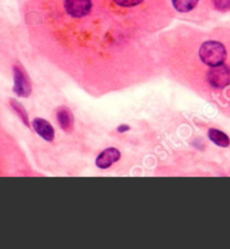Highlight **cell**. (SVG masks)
Here are the masks:
<instances>
[{
  "label": "cell",
  "mask_w": 230,
  "mask_h": 249,
  "mask_svg": "<svg viewBox=\"0 0 230 249\" xmlns=\"http://www.w3.org/2000/svg\"><path fill=\"white\" fill-rule=\"evenodd\" d=\"M200 58L205 65L215 67L225 62L227 52L225 46L217 41H208L200 48Z\"/></svg>",
  "instance_id": "1"
},
{
  "label": "cell",
  "mask_w": 230,
  "mask_h": 249,
  "mask_svg": "<svg viewBox=\"0 0 230 249\" xmlns=\"http://www.w3.org/2000/svg\"><path fill=\"white\" fill-rule=\"evenodd\" d=\"M209 138L210 140L215 143L219 147H228L230 143V140L227 134H225L221 131L215 130V129H211L209 131Z\"/></svg>",
  "instance_id": "7"
},
{
  "label": "cell",
  "mask_w": 230,
  "mask_h": 249,
  "mask_svg": "<svg viewBox=\"0 0 230 249\" xmlns=\"http://www.w3.org/2000/svg\"><path fill=\"white\" fill-rule=\"evenodd\" d=\"M67 12L75 18L86 16L91 8V0H65Z\"/></svg>",
  "instance_id": "3"
},
{
  "label": "cell",
  "mask_w": 230,
  "mask_h": 249,
  "mask_svg": "<svg viewBox=\"0 0 230 249\" xmlns=\"http://www.w3.org/2000/svg\"><path fill=\"white\" fill-rule=\"evenodd\" d=\"M208 81L214 88H225L230 84V68L219 65L212 68L208 73Z\"/></svg>",
  "instance_id": "2"
},
{
  "label": "cell",
  "mask_w": 230,
  "mask_h": 249,
  "mask_svg": "<svg viewBox=\"0 0 230 249\" xmlns=\"http://www.w3.org/2000/svg\"><path fill=\"white\" fill-rule=\"evenodd\" d=\"M10 105H12V107L15 109L16 111V113L18 114L19 115V117L20 119H22L23 121H24V123L26 124H28V119H27V115H26V112H25V109H24L22 106L19 105V103H17V102H15V101H12L10 102Z\"/></svg>",
  "instance_id": "10"
},
{
  "label": "cell",
  "mask_w": 230,
  "mask_h": 249,
  "mask_svg": "<svg viewBox=\"0 0 230 249\" xmlns=\"http://www.w3.org/2000/svg\"><path fill=\"white\" fill-rule=\"evenodd\" d=\"M72 115L67 109H60L58 112V122L65 131H70L72 127Z\"/></svg>",
  "instance_id": "8"
},
{
  "label": "cell",
  "mask_w": 230,
  "mask_h": 249,
  "mask_svg": "<svg viewBox=\"0 0 230 249\" xmlns=\"http://www.w3.org/2000/svg\"><path fill=\"white\" fill-rule=\"evenodd\" d=\"M33 127L38 136L43 138L44 140L52 141L54 139V130L48 121L43 119H35L33 121Z\"/></svg>",
  "instance_id": "6"
},
{
  "label": "cell",
  "mask_w": 230,
  "mask_h": 249,
  "mask_svg": "<svg viewBox=\"0 0 230 249\" xmlns=\"http://www.w3.org/2000/svg\"><path fill=\"white\" fill-rule=\"evenodd\" d=\"M215 8L219 10L230 9V0H213Z\"/></svg>",
  "instance_id": "12"
},
{
  "label": "cell",
  "mask_w": 230,
  "mask_h": 249,
  "mask_svg": "<svg viewBox=\"0 0 230 249\" xmlns=\"http://www.w3.org/2000/svg\"><path fill=\"white\" fill-rule=\"evenodd\" d=\"M141 1L142 0H114V2L121 7H133L139 5Z\"/></svg>",
  "instance_id": "11"
},
{
  "label": "cell",
  "mask_w": 230,
  "mask_h": 249,
  "mask_svg": "<svg viewBox=\"0 0 230 249\" xmlns=\"http://www.w3.org/2000/svg\"><path fill=\"white\" fill-rule=\"evenodd\" d=\"M14 81H15L14 91H15L17 95L22 96V97H26V96L30 95V83H28L27 78L25 74H24L22 69L18 68V67H15V68H14Z\"/></svg>",
  "instance_id": "4"
},
{
  "label": "cell",
  "mask_w": 230,
  "mask_h": 249,
  "mask_svg": "<svg viewBox=\"0 0 230 249\" xmlns=\"http://www.w3.org/2000/svg\"><path fill=\"white\" fill-rule=\"evenodd\" d=\"M121 157V154L116 148H107L104 151L101 152V155L98 156L96 159V165L102 169L108 168L109 166H112L113 163L118 161Z\"/></svg>",
  "instance_id": "5"
},
{
  "label": "cell",
  "mask_w": 230,
  "mask_h": 249,
  "mask_svg": "<svg viewBox=\"0 0 230 249\" xmlns=\"http://www.w3.org/2000/svg\"><path fill=\"white\" fill-rule=\"evenodd\" d=\"M123 130H129V126H126V125H125V126H123V125H122V126H120V127H119V131H120V132H124V131H123Z\"/></svg>",
  "instance_id": "13"
},
{
  "label": "cell",
  "mask_w": 230,
  "mask_h": 249,
  "mask_svg": "<svg viewBox=\"0 0 230 249\" xmlns=\"http://www.w3.org/2000/svg\"><path fill=\"white\" fill-rule=\"evenodd\" d=\"M173 5L180 13H187L197 5L199 0H172Z\"/></svg>",
  "instance_id": "9"
}]
</instances>
